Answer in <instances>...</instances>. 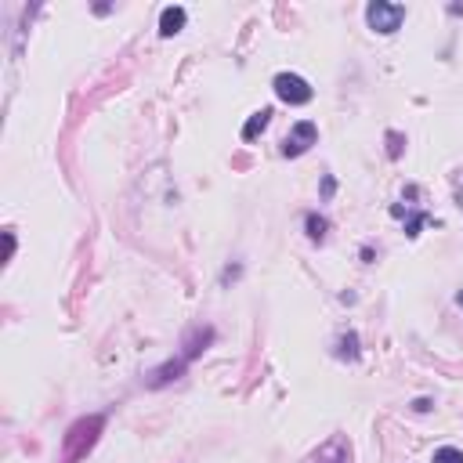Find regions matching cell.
<instances>
[{
	"label": "cell",
	"instance_id": "cell-8",
	"mask_svg": "<svg viewBox=\"0 0 463 463\" xmlns=\"http://www.w3.org/2000/svg\"><path fill=\"white\" fill-rule=\"evenodd\" d=\"M210 341H214V329H210V326L192 329V333L185 337V351H181V358H185V362H192V358L199 355V351H203L206 344H210Z\"/></svg>",
	"mask_w": 463,
	"mask_h": 463
},
{
	"label": "cell",
	"instance_id": "cell-9",
	"mask_svg": "<svg viewBox=\"0 0 463 463\" xmlns=\"http://www.w3.org/2000/svg\"><path fill=\"white\" fill-rule=\"evenodd\" d=\"M268 123H271V109H257V113L246 120V127H243V141H257V134L268 131Z\"/></svg>",
	"mask_w": 463,
	"mask_h": 463
},
{
	"label": "cell",
	"instance_id": "cell-12",
	"mask_svg": "<svg viewBox=\"0 0 463 463\" xmlns=\"http://www.w3.org/2000/svg\"><path fill=\"white\" fill-rule=\"evenodd\" d=\"M430 463H463V449H456V445H442V449H435V460Z\"/></svg>",
	"mask_w": 463,
	"mask_h": 463
},
{
	"label": "cell",
	"instance_id": "cell-2",
	"mask_svg": "<svg viewBox=\"0 0 463 463\" xmlns=\"http://www.w3.org/2000/svg\"><path fill=\"white\" fill-rule=\"evenodd\" d=\"M365 22H370V29L388 37L406 22V8L402 4H388V0H373V4L365 8Z\"/></svg>",
	"mask_w": 463,
	"mask_h": 463
},
{
	"label": "cell",
	"instance_id": "cell-11",
	"mask_svg": "<svg viewBox=\"0 0 463 463\" xmlns=\"http://www.w3.org/2000/svg\"><path fill=\"white\" fill-rule=\"evenodd\" d=\"M305 228H308V239H311V243H323L326 232H329V221H326L323 214H308V217H305Z\"/></svg>",
	"mask_w": 463,
	"mask_h": 463
},
{
	"label": "cell",
	"instance_id": "cell-5",
	"mask_svg": "<svg viewBox=\"0 0 463 463\" xmlns=\"http://www.w3.org/2000/svg\"><path fill=\"white\" fill-rule=\"evenodd\" d=\"M308 463H351V442H347L344 435L329 438L318 453H311V460H308Z\"/></svg>",
	"mask_w": 463,
	"mask_h": 463
},
{
	"label": "cell",
	"instance_id": "cell-7",
	"mask_svg": "<svg viewBox=\"0 0 463 463\" xmlns=\"http://www.w3.org/2000/svg\"><path fill=\"white\" fill-rule=\"evenodd\" d=\"M185 22H188V11L185 8H163V15H159V37L181 33Z\"/></svg>",
	"mask_w": 463,
	"mask_h": 463
},
{
	"label": "cell",
	"instance_id": "cell-4",
	"mask_svg": "<svg viewBox=\"0 0 463 463\" xmlns=\"http://www.w3.org/2000/svg\"><path fill=\"white\" fill-rule=\"evenodd\" d=\"M315 141H318V127L311 120H300V123H293V131L282 138V156L297 159V156H305Z\"/></svg>",
	"mask_w": 463,
	"mask_h": 463
},
{
	"label": "cell",
	"instance_id": "cell-16",
	"mask_svg": "<svg viewBox=\"0 0 463 463\" xmlns=\"http://www.w3.org/2000/svg\"><path fill=\"white\" fill-rule=\"evenodd\" d=\"M430 406H435L430 398H417V402H412V409H417V412H430Z\"/></svg>",
	"mask_w": 463,
	"mask_h": 463
},
{
	"label": "cell",
	"instance_id": "cell-13",
	"mask_svg": "<svg viewBox=\"0 0 463 463\" xmlns=\"http://www.w3.org/2000/svg\"><path fill=\"white\" fill-rule=\"evenodd\" d=\"M427 221H430V217H427L424 210H417V214H409V221H406V235H409V239H417V235H420V228L427 225Z\"/></svg>",
	"mask_w": 463,
	"mask_h": 463
},
{
	"label": "cell",
	"instance_id": "cell-10",
	"mask_svg": "<svg viewBox=\"0 0 463 463\" xmlns=\"http://www.w3.org/2000/svg\"><path fill=\"white\" fill-rule=\"evenodd\" d=\"M337 358H344V362H355L358 358V333L355 329H347V333H341V337H337Z\"/></svg>",
	"mask_w": 463,
	"mask_h": 463
},
{
	"label": "cell",
	"instance_id": "cell-15",
	"mask_svg": "<svg viewBox=\"0 0 463 463\" xmlns=\"http://www.w3.org/2000/svg\"><path fill=\"white\" fill-rule=\"evenodd\" d=\"M333 192H337V181H333L329 174H326V178H323V199H329Z\"/></svg>",
	"mask_w": 463,
	"mask_h": 463
},
{
	"label": "cell",
	"instance_id": "cell-3",
	"mask_svg": "<svg viewBox=\"0 0 463 463\" xmlns=\"http://www.w3.org/2000/svg\"><path fill=\"white\" fill-rule=\"evenodd\" d=\"M275 94L286 102V105H308L315 98V91L305 76H297V73H279L275 76Z\"/></svg>",
	"mask_w": 463,
	"mask_h": 463
},
{
	"label": "cell",
	"instance_id": "cell-1",
	"mask_svg": "<svg viewBox=\"0 0 463 463\" xmlns=\"http://www.w3.org/2000/svg\"><path fill=\"white\" fill-rule=\"evenodd\" d=\"M105 427V417H80L69 430L66 438H62V463H80L94 445H98V435Z\"/></svg>",
	"mask_w": 463,
	"mask_h": 463
},
{
	"label": "cell",
	"instance_id": "cell-14",
	"mask_svg": "<svg viewBox=\"0 0 463 463\" xmlns=\"http://www.w3.org/2000/svg\"><path fill=\"white\" fill-rule=\"evenodd\" d=\"M402 141H406V138L398 134V131H391V134H388V156H391V159L402 156Z\"/></svg>",
	"mask_w": 463,
	"mask_h": 463
},
{
	"label": "cell",
	"instance_id": "cell-6",
	"mask_svg": "<svg viewBox=\"0 0 463 463\" xmlns=\"http://www.w3.org/2000/svg\"><path fill=\"white\" fill-rule=\"evenodd\" d=\"M185 358L178 355V358H170V362H163V365H156V370L149 373V388H167L170 380H178V376H185Z\"/></svg>",
	"mask_w": 463,
	"mask_h": 463
}]
</instances>
